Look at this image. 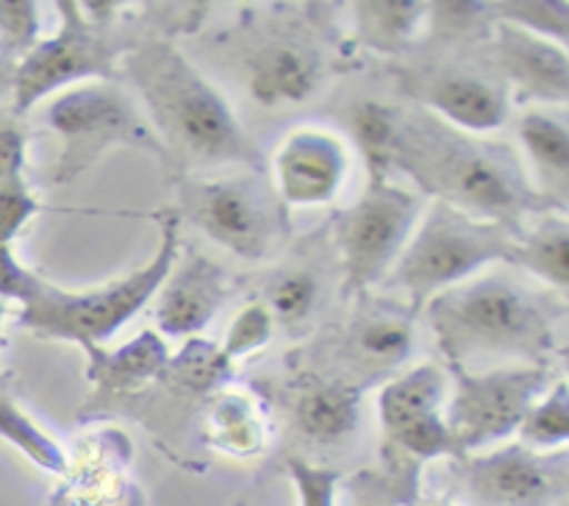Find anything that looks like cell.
I'll return each instance as SVG.
<instances>
[{
  "instance_id": "obj_30",
  "label": "cell",
  "mask_w": 569,
  "mask_h": 506,
  "mask_svg": "<svg viewBox=\"0 0 569 506\" xmlns=\"http://www.w3.org/2000/svg\"><path fill=\"white\" fill-rule=\"evenodd\" d=\"M320 300V281L311 270L295 267V270L281 272L276 281L270 284L267 292V309H270L272 320L283 323V326H300L311 317Z\"/></svg>"
},
{
  "instance_id": "obj_8",
  "label": "cell",
  "mask_w": 569,
  "mask_h": 506,
  "mask_svg": "<svg viewBox=\"0 0 569 506\" xmlns=\"http://www.w3.org/2000/svg\"><path fill=\"white\" fill-rule=\"evenodd\" d=\"M550 381V365H511L478 373L456 370V389L445 411V423L459 456H470L472 450L511 437L528 409L548 393Z\"/></svg>"
},
{
  "instance_id": "obj_34",
  "label": "cell",
  "mask_w": 569,
  "mask_h": 506,
  "mask_svg": "<svg viewBox=\"0 0 569 506\" xmlns=\"http://www.w3.org/2000/svg\"><path fill=\"white\" fill-rule=\"evenodd\" d=\"M289 473L298 487L300 506H333L339 476L328 467H315L303 459H289Z\"/></svg>"
},
{
  "instance_id": "obj_4",
  "label": "cell",
  "mask_w": 569,
  "mask_h": 506,
  "mask_svg": "<svg viewBox=\"0 0 569 506\" xmlns=\"http://www.w3.org/2000/svg\"><path fill=\"white\" fill-rule=\"evenodd\" d=\"M178 259V215L164 209L161 237L153 259L131 276L111 281L106 287L67 292L44 278H33L31 289L20 300V323L39 337L72 339L83 348H98L120 326H126L164 284Z\"/></svg>"
},
{
  "instance_id": "obj_19",
  "label": "cell",
  "mask_w": 569,
  "mask_h": 506,
  "mask_svg": "<svg viewBox=\"0 0 569 506\" xmlns=\"http://www.w3.org/2000/svg\"><path fill=\"white\" fill-rule=\"evenodd\" d=\"M520 142L531 159L539 198L556 211H565L569 192V131L565 115L550 109H528L520 117Z\"/></svg>"
},
{
  "instance_id": "obj_10",
  "label": "cell",
  "mask_w": 569,
  "mask_h": 506,
  "mask_svg": "<svg viewBox=\"0 0 569 506\" xmlns=\"http://www.w3.org/2000/svg\"><path fill=\"white\" fill-rule=\"evenodd\" d=\"M61 28L56 37L39 39L17 65L11 89H14V115H26L44 95L64 89L87 78L114 76L117 48L103 37L98 22L87 20L81 3H56Z\"/></svg>"
},
{
  "instance_id": "obj_28",
  "label": "cell",
  "mask_w": 569,
  "mask_h": 506,
  "mask_svg": "<svg viewBox=\"0 0 569 506\" xmlns=\"http://www.w3.org/2000/svg\"><path fill=\"white\" fill-rule=\"evenodd\" d=\"M492 20L503 26L520 28V31L533 33V37L550 39L567 48L569 33V3H553V0H503V3H487Z\"/></svg>"
},
{
  "instance_id": "obj_29",
  "label": "cell",
  "mask_w": 569,
  "mask_h": 506,
  "mask_svg": "<svg viewBox=\"0 0 569 506\" xmlns=\"http://www.w3.org/2000/svg\"><path fill=\"white\" fill-rule=\"evenodd\" d=\"M167 373H172L183 389L192 393H209V389L220 387L228 376H231V361L226 359L222 348L206 343V339H189L181 348L176 359L167 361Z\"/></svg>"
},
{
  "instance_id": "obj_11",
  "label": "cell",
  "mask_w": 569,
  "mask_h": 506,
  "mask_svg": "<svg viewBox=\"0 0 569 506\" xmlns=\"http://www.w3.org/2000/svg\"><path fill=\"white\" fill-rule=\"evenodd\" d=\"M456 482L467 506H565L567 450L542 454L526 445H506L492 454L459 456Z\"/></svg>"
},
{
  "instance_id": "obj_18",
  "label": "cell",
  "mask_w": 569,
  "mask_h": 506,
  "mask_svg": "<svg viewBox=\"0 0 569 506\" xmlns=\"http://www.w3.org/2000/svg\"><path fill=\"white\" fill-rule=\"evenodd\" d=\"M361 387L339 378L309 381L295 398V428L311 445L331 448L345 443L359 426Z\"/></svg>"
},
{
  "instance_id": "obj_33",
  "label": "cell",
  "mask_w": 569,
  "mask_h": 506,
  "mask_svg": "<svg viewBox=\"0 0 569 506\" xmlns=\"http://www.w3.org/2000/svg\"><path fill=\"white\" fill-rule=\"evenodd\" d=\"M39 211L37 198L22 176L0 181V245H11V239L26 228Z\"/></svg>"
},
{
  "instance_id": "obj_23",
  "label": "cell",
  "mask_w": 569,
  "mask_h": 506,
  "mask_svg": "<svg viewBox=\"0 0 569 506\" xmlns=\"http://www.w3.org/2000/svg\"><path fill=\"white\" fill-rule=\"evenodd\" d=\"M511 265L537 276L559 295L569 289V226L561 211L545 217L531 231L517 234Z\"/></svg>"
},
{
  "instance_id": "obj_13",
  "label": "cell",
  "mask_w": 569,
  "mask_h": 506,
  "mask_svg": "<svg viewBox=\"0 0 569 506\" xmlns=\"http://www.w3.org/2000/svg\"><path fill=\"white\" fill-rule=\"evenodd\" d=\"M348 178L342 139L322 128H298L276 153V189L283 206L331 204Z\"/></svg>"
},
{
  "instance_id": "obj_32",
  "label": "cell",
  "mask_w": 569,
  "mask_h": 506,
  "mask_svg": "<svg viewBox=\"0 0 569 506\" xmlns=\"http://www.w3.org/2000/svg\"><path fill=\"white\" fill-rule=\"evenodd\" d=\"M39 42V3L0 0V56H26Z\"/></svg>"
},
{
  "instance_id": "obj_26",
  "label": "cell",
  "mask_w": 569,
  "mask_h": 506,
  "mask_svg": "<svg viewBox=\"0 0 569 506\" xmlns=\"http://www.w3.org/2000/svg\"><path fill=\"white\" fill-rule=\"evenodd\" d=\"M520 445L531 450H561L569 437V389L567 381H556L550 393H545L528 409L520 423Z\"/></svg>"
},
{
  "instance_id": "obj_15",
  "label": "cell",
  "mask_w": 569,
  "mask_h": 506,
  "mask_svg": "<svg viewBox=\"0 0 569 506\" xmlns=\"http://www.w3.org/2000/svg\"><path fill=\"white\" fill-rule=\"evenodd\" d=\"M498 53L517 98L556 106L567 103L569 61L565 44L498 22Z\"/></svg>"
},
{
  "instance_id": "obj_27",
  "label": "cell",
  "mask_w": 569,
  "mask_h": 506,
  "mask_svg": "<svg viewBox=\"0 0 569 506\" xmlns=\"http://www.w3.org/2000/svg\"><path fill=\"white\" fill-rule=\"evenodd\" d=\"M0 439L14 445L17 450L28 456L33 465L48 473H64L67 459L64 450L26 415L17 404H11L6 395H0Z\"/></svg>"
},
{
  "instance_id": "obj_36",
  "label": "cell",
  "mask_w": 569,
  "mask_h": 506,
  "mask_svg": "<svg viewBox=\"0 0 569 506\" xmlns=\"http://www.w3.org/2000/svg\"><path fill=\"white\" fill-rule=\"evenodd\" d=\"M415 506H453V504H450V500H445V498H431V500H417Z\"/></svg>"
},
{
  "instance_id": "obj_5",
  "label": "cell",
  "mask_w": 569,
  "mask_h": 506,
  "mask_svg": "<svg viewBox=\"0 0 569 506\" xmlns=\"http://www.w3.org/2000/svg\"><path fill=\"white\" fill-rule=\"evenodd\" d=\"M517 231L498 222L478 220L453 206L437 204L415 226L387 272L389 284L411 300V315H420L428 300L442 289L487 270L495 261L515 259Z\"/></svg>"
},
{
  "instance_id": "obj_2",
  "label": "cell",
  "mask_w": 569,
  "mask_h": 506,
  "mask_svg": "<svg viewBox=\"0 0 569 506\" xmlns=\"http://www.w3.org/2000/svg\"><path fill=\"white\" fill-rule=\"evenodd\" d=\"M392 167L442 204L517 234L528 211L548 206L509 148L478 142L433 115H415L398 126Z\"/></svg>"
},
{
  "instance_id": "obj_25",
  "label": "cell",
  "mask_w": 569,
  "mask_h": 506,
  "mask_svg": "<svg viewBox=\"0 0 569 506\" xmlns=\"http://www.w3.org/2000/svg\"><path fill=\"white\" fill-rule=\"evenodd\" d=\"M350 131H353L356 145L367 161V178L387 181L395 156V139H398L395 111L378 100H365L350 115Z\"/></svg>"
},
{
  "instance_id": "obj_35",
  "label": "cell",
  "mask_w": 569,
  "mask_h": 506,
  "mask_svg": "<svg viewBox=\"0 0 569 506\" xmlns=\"http://www.w3.org/2000/svg\"><path fill=\"white\" fill-rule=\"evenodd\" d=\"M28 133L17 117L0 115V181L22 176Z\"/></svg>"
},
{
  "instance_id": "obj_1",
  "label": "cell",
  "mask_w": 569,
  "mask_h": 506,
  "mask_svg": "<svg viewBox=\"0 0 569 506\" xmlns=\"http://www.w3.org/2000/svg\"><path fill=\"white\" fill-rule=\"evenodd\" d=\"M439 350L453 370L548 365L556 345V309L503 272H476L426 304Z\"/></svg>"
},
{
  "instance_id": "obj_24",
  "label": "cell",
  "mask_w": 569,
  "mask_h": 506,
  "mask_svg": "<svg viewBox=\"0 0 569 506\" xmlns=\"http://www.w3.org/2000/svg\"><path fill=\"white\" fill-rule=\"evenodd\" d=\"M353 9L359 39L381 53L403 48L428 14V6L420 0H378V3H356Z\"/></svg>"
},
{
  "instance_id": "obj_37",
  "label": "cell",
  "mask_w": 569,
  "mask_h": 506,
  "mask_svg": "<svg viewBox=\"0 0 569 506\" xmlns=\"http://www.w3.org/2000/svg\"><path fill=\"white\" fill-rule=\"evenodd\" d=\"M3 315H6V304L3 298H0V326H3Z\"/></svg>"
},
{
  "instance_id": "obj_9",
  "label": "cell",
  "mask_w": 569,
  "mask_h": 506,
  "mask_svg": "<svg viewBox=\"0 0 569 506\" xmlns=\"http://www.w3.org/2000/svg\"><path fill=\"white\" fill-rule=\"evenodd\" d=\"M420 220V198L398 183L367 181L365 195L337 217L345 295L365 292L387 278Z\"/></svg>"
},
{
  "instance_id": "obj_22",
  "label": "cell",
  "mask_w": 569,
  "mask_h": 506,
  "mask_svg": "<svg viewBox=\"0 0 569 506\" xmlns=\"http://www.w3.org/2000/svg\"><path fill=\"white\" fill-rule=\"evenodd\" d=\"M206 443L231 456H256L264 450V415L248 393H220L206 417Z\"/></svg>"
},
{
  "instance_id": "obj_31",
  "label": "cell",
  "mask_w": 569,
  "mask_h": 506,
  "mask_svg": "<svg viewBox=\"0 0 569 506\" xmlns=\"http://www.w3.org/2000/svg\"><path fill=\"white\" fill-rule=\"evenodd\" d=\"M272 326H276V320H272L270 309H267L264 304L253 300V304L242 306V311L233 317L231 328H228L226 343H222L226 359H242V356L264 348L272 337Z\"/></svg>"
},
{
  "instance_id": "obj_12",
  "label": "cell",
  "mask_w": 569,
  "mask_h": 506,
  "mask_svg": "<svg viewBox=\"0 0 569 506\" xmlns=\"http://www.w3.org/2000/svg\"><path fill=\"white\" fill-rule=\"evenodd\" d=\"M448 376L439 365H417L383 384L378 395L381 445L411 456L420 465L437 456H459L445 423Z\"/></svg>"
},
{
  "instance_id": "obj_14",
  "label": "cell",
  "mask_w": 569,
  "mask_h": 506,
  "mask_svg": "<svg viewBox=\"0 0 569 506\" xmlns=\"http://www.w3.org/2000/svg\"><path fill=\"white\" fill-rule=\"evenodd\" d=\"M159 289V304H156L159 331L170 337H194L226 304L228 278L214 261L194 254L170 270Z\"/></svg>"
},
{
  "instance_id": "obj_21",
  "label": "cell",
  "mask_w": 569,
  "mask_h": 506,
  "mask_svg": "<svg viewBox=\"0 0 569 506\" xmlns=\"http://www.w3.org/2000/svg\"><path fill=\"white\" fill-rule=\"evenodd\" d=\"M89 359V376L98 381L100 389L106 393H126V389H137L139 384L150 381V378L161 376L170 361L164 343L156 337L153 331H142L117 350H100L87 348Z\"/></svg>"
},
{
  "instance_id": "obj_17",
  "label": "cell",
  "mask_w": 569,
  "mask_h": 506,
  "mask_svg": "<svg viewBox=\"0 0 569 506\" xmlns=\"http://www.w3.org/2000/svg\"><path fill=\"white\" fill-rule=\"evenodd\" d=\"M320 78V53L298 39H270L248 59V89L259 106L303 103Z\"/></svg>"
},
{
  "instance_id": "obj_3",
  "label": "cell",
  "mask_w": 569,
  "mask_h": 506,
  "mask_svg": "<svg viewBox=\"0 0 569 506\" xmlns=\"http://www.w3.org/2000/svg\"><path fill=\"white\" fill-rule=\"evenodd\" d=\"M128 72L167 142L209 165H244L261 172L264 159L244 137L231 106L172 44L137 48L128 56Z\"/></svg>"
},
{
  "instance_id": "obj_16",
  "label": "cell",
  "mask_w": 569,
  "mask_h": 506,
  "mask_svg": "<svg viewBox=\"0 0 569 506\" xmlns=\"http://www.w3.org/2000/svg\"><path fill=\"white\" fill-rule=\"evenodd\" d=\"M422 103L450 128L489 133L509 117V89L476 72H437L422 87Z\"/></svg>"
},
{
  "instance_id": "obj_7",
  "label": "cell",
  "mask_w": 569,
  "mask_h": 506,
  "mask_svg": "<svg viewBox=\"0 0 569 506\" xmlns=\"http://www.w3.org/2000/svg\"><path fill=\"white\" fill-rule=\"evenodd\" d=\"M181 209L206 237L250 261L267 259L287 228L283 204L259 176L187 178Z\"/></svg>"
},
{
  "instance_id": "obj_6",
  "label": "cell",
  "mask_w": 569,
  "mask_h": 506,
  "mask_svg": "<svg viewBox=\"0 0 569 506\" xmlns=\"http://www.w3.org/2000/svg\"><path fill=\"white\" fill-rule=\"evenodd\" d=\"M48 122L61 137L56 181H72L94 165L111 145H137L161 153V137L139 117L131 100L103 81L67 87L48 106Z\"/></svg>"
},
{
  "instance_id": "obj_20",
  "label": "cell",
  "mask_w": 569,
  "mask_h": 506,
  "mask_svg": "<svg viewBox=\"0 0 569 506\" xmlns=\"http://www.w3.org/2000/svg\"><path fill=\"white\" fill-rule=\"evenodd\" d=\"M411 345H415V315L381 306L353 323L348 354L365 370L387 373L409 359Z\"/></svg>"
}]
</instances>
